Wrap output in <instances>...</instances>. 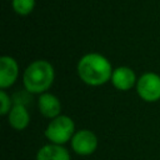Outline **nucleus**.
Masks as SVG:
<instances>
[{
    "label": "nucleus",
    "instance_id": "nucleus-1",
    "mask_svg": "<svg viewBox=\"0 0 160 160\" xmlns=\"http://www.w3.org/2000/svg\"><path fill=\"white\" fill-rule=\"evenodd\" d=\"M78 75L82 82L90 86H100L106 84L112 75L111 62L99 52L85 54L78 62Z\"/></svg>",
    "mask_w": 160,
    "mask_h": 160
},
{
    "label": "nucleus",
    "instance_id": "nucleus-2",
    "mask_svg": "<svg viewBox=\"0 0 160 160\" xmlns=\"http://www.w3.org/2000/svg\"><path fill=\"white\" fill-rule=\"evenodd\" d=\"M55 79L54 66L48 60H35L30 62L22 74V84L31 94L46 92Z\"/></svg>",
    "mask_w": 160,
    "mask_h": 160
},
{
    "label": "nucleus",
    "instance_id": "nucleus-3",
    "mask_svg": "<svg viewBox=\"0 0 160 160\" xmlns=\"http://www.w3.org/2000/svg\"><path fill=\"white\" fill-rule=\"evenodd\" d=\"M44 134L50 142L64 145L65 142L71 140V138L74 136L75 122L68 115H59L50 120Z\"/></svg>",
    "mask_w": 160,
    "mask_h": 160
},
{
    "label": "nucleus",
    "instance_id": "nucleus-4",
    "mask_svg": "<svg viewBox=\"0 0 160 160\" xmlns=\"http://www.w3.org/2000/svg\"><path fill=\"white\" fill-rule=\"evenodd\" d=\"M136 92L146 102L160 100V75L156 72H145L136 81Z\"/></svg>",
    "mask_w": 160,
    "mask_h": 160
},
{
    "label": "nucleus",
    "instance_id": "nucleus-5",
    "mask_svg": "<svg viewBox=\"0 0 160 160\" xmlns=\"http://www.w3.org/2000/svg\"><path fill=\"white\" fill-rule=\"evenodd\" d=\"M70 142H71V149L74 150V152L81 156H88V155L94 154L99 145L98 136L95 135L94 131L89 129H81V130L75 131Z\"/></svg>",
    "mask_w": 160,
    "mask_h": 160
},
{
    "label": "nucleus",
    "instance_id": "nucleus-6",
    "mask_svg": "<svg viewBox=\"0 0 160 160\" xmlns=\"http://www.w3.org/2000/svg\"><path fill=\"white\" fill-rule=\"evenodd\" d=\"M19 76V65L18 61L9 56L4 55L0 58V88L6 89L14 85Z\"/></svg>",
    "mask_w": 160,
    "mask_h": 160
},
{
    "label": "nucleus",
    "instance_id": "nucleus-7",
    "mask_svg": "<svg viewBox=\"0 0 160 160\" xmlns=\"http://www.w3.org/2000/svg\"><path fill=\"white\" fill-rule=\"evenodd\" d=\"M112 86L120 91H128L132 86H136V75L134 70L129 66H119L114 69L111 79H110Z\"/></svg>",
    "mask_w": 160,
    "mask_h": 160
},
{
    "label": "nucleus",
    "instance_id": "nucleus-8",
    "mask_svg": "<svg viewBox=\"0 0 160 160\" xmlns=\"http://www.w3.org/2000/svg\"><path fill=\"white\" fill-rule=\"evenodd\" d=\"M38 106H39V111L41 112V115L50 120L61 115L60 114L61 102H60L59 98L51 92L46 91V92L40 94V96L38 99Z\"/></svg>",
    "mask_w": 160,
    "mask_h": 160
},
{
    "label": "nucleus",
    "instance_id": "nucleus-9",
    "mask_svg": "<svg viewBox=\"0 0 160 160\" xmlns=\"http://www.w3.org/2000/svg\"><path fill=\"white\" fill-rule=\"evenodd\" d=\"M8 121L10 126L18 131L26 129L30 124V114L25 108V105L22 104L12 105L10 112L8 114Z\"/></svg>",
    "mask_w": 160,
    "mask_h": 160
},
{
    "label": "nucleus",
    "instance_id": "nucleus-10",
    "mask_svg": "<svg viewBox=\"0 0 160 160\" xmlns=\"http://www.w3.org/2000/svg\"><path fill=\"white\" fill-rule=\"evenodd\" d=\"M36 160H71L66 148L58 144H46L36 152Z\"/></svg>",
    "mask_w": 160,
    "mask_h": 160
},
{
    "label": "nucleus",
    "instance_id": "nucleus-11",
    "mask_svg": "<svg viewBox=\"0 0 160 160\" xmlns=\"http://www.w3.org/2000/svg\"><path fill=\"white\" fill-rule=\"evenodd\" d=\"M35 0H11L14 11L20 16H26L32 12L35 8Z\"/></svg>",
    "mask_w": 160,
    "mask_h": 160
},
{
    "label": "nucleus",
    "instance_id": "nucleus-12",
    "mask_svg": "<svg viewBox=\"0 0 160 160\" xmlns=\"http://www.w3.org/2000/svg\"><path fill=\"white\" fill-rule=\"evenodd\" d=\"M0 102H1V108H0V114L1 115H8L12 108L11 105V99L10 96L5 92V90L2 89L0 91Z\"/></svg>",
    "mask_w": 160,
    "mask_h": 160
}]
</instances>
